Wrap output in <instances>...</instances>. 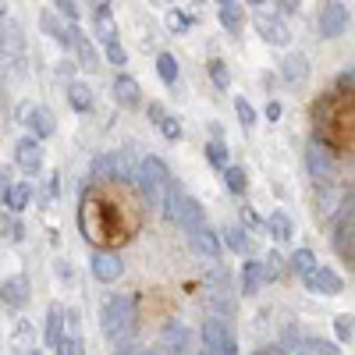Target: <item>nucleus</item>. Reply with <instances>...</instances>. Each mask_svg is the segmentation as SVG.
Masks as SVG:
<instances>
[{"label":"nucleus","instance_id":"1","mask_svg":"<svg viewBox=\"0 0 355 355\" xmlns=\"http://www.w3.org/2000/svg\"><path fill=\"white\" fill-rule=\"evenodd\" d=\"M103 334L117 352H135V306L125 295H114L103 306Z\"/></svg>","mask_w":355,"mask_h":355},{"label":"nucleus","instance_id":"2","mask_svg":"<svg viewBox=\"0 0 355 355\" xmlns=\"http://www.w3.org/2000/svg\"><path fill=\"white\" fill-rule=\"evenodd\" d=\"M202 345H206V352H214V355H234V352H239L234 331L227 327V320H220V316L202 323Z\"/></svg>","mask_w":355,"mask_h":355},{"label":"nucleus","instance_id":"3","mask_svg":"<svg viewBox=\"0 0 355 355\" xmlns=\"http://www.w3.org/2000/svg\"><path fill=\"white\" fill-rule=\"evenodd\" d=\"M306 167H309V174L316 178V182H334V174H338V164H334V157H331V150L323 142H313L309 150H306Z\"/></svg>","mask_w":355,"mask_h":355},{"label":"nucleus","instance_id":"4","mask_svg":"<svg viewBox=\"0 0 355 355\" xmlns=\"http://www.w3.org/2000/svg\"><path fill=\"white\" fill-rule=\"evenodd\" d=\"M302 277H306V291H313V295H341L345 291V281L334 270H327V266L313 263Z\"/></svg>","mask_w":355,"mask_h":355},{"label":"nucleus","instance_id":"5","mask_svg":"<svg viewBox=\"0 0 355 355\" xmlns=\"http://www.w3.org/2000/svg\"><path fill=\"white\" fill-rule=\"evenodd\" d=\"M167 220H174L178 227H185V231L199 227V224H202V202L192 199V196H182V192H178V199H174V206H171V217H167Z\"/></svg>","mask_w":355,"mask_h":355},{"label":"nucleus","instance_id":"6","mask_svg":"<svg viewBox=\"0 0 355 355\" xmlns=\"http://www.w3.org/2000/svg\"><path fill=\"white\" fill-rule=\"evenodd\" d=\"M320 36L323 40H334V36H341L345 33V25H348V8H341L338 0H331V4H323L320 8Z\"/></svg>","mask_w":355,"mask_h":355},{"label":"nucleus","instance_id":"7","mask_svg":"<svg viewBox=\"0 0 355 355\" xmlns=\"http://www.w3.org/2000/svg\"><path fill=\"white\" fill-rule=\"evenodd\" d=\"M252 25H256V33H259V40L263 43H270V46H288V40H291V33H288V25L281 21V18H274V15H256L252 18Z\"/></svg>","mask_w":355,"mask_h":355},{"label":"nucleus","instance_id":"8","mask_svg":"<svg viewBox=\"0 0 355 355\" xmlns=\"http://www.w3.org/2000/svg\"><path fill=\"white\" fill-rule=\"evenodd\" d=\"M89 270H93V277H96V281L110 284V281H117V277H121L125 263L117 259L114 252H93V256H89Z\"/></svg>","mask_w":355,"mask_h":355},{"label":"nucleus","instance_id":"9","mask_svg":"<svg viewBox=\"0 0 355 355\" xmlns=\"http://www.w3.org/2000/svg\"><path fill=\"white\" fill-rule=\"evenodd\" d=\"M15 160H18V167L25 171V174H36L40 167H43V146H40V139L33 135V139H21L18 146H15Z\"/></svg>","mask_w":355,"mask_h":355},{"label":"nucleus","instance_id":"10","mask_svg":"<svg viewBox=\"0 0 355 355\" xmlns=\"http://www.w3.org/2000/svg\"><path fill=\"white\" fill-rule=\"evenodd\" d=\"M57 352H64V355L82 352V323H78L75 309H64V327H61V345H57Z\"/></svg>","mask_w":355,"mask_h":355},{"label":"nucleus","instance_id":"11","mask_svg":"<svg viewBox=\"0 0 355 355\" xmlns=\"http://www.w3.org/2000/svg\"><path fill=\"white\" fill-rule=\"evenodd\" d=\"M114 100L121 103L125 110H135V107L142 103V89H139V82H135L132 75H117V78H114Z\"/></svg>","mask_w":355,"mask_h":355},{"label":"nucleus","instance_id":"12","mask_svg":"<svg viewBox=\"0 0 355 355\" xmlns=\"http://www.w3.org/2000/svg\"><path fill=\"white\" fill-rule=\"evenodd\" d=\"M189 239H192L196 256H206V259H217V256H220V242H217V234H214L210 227H206V224L192 227V231H189Z\"/></svg>","mask_w":355,"mask_h":355},{"label":"nucleus","instance_id":"13","mask_svg":"<svg viewBox=\"0 0 355 355\" xmlns=\"http://www.w3.org/2000/svg\"><path fill=\"white\" fill-rule=\"evenodd\" d=\"M0 302L8 309H21L28 302V277H11L0 284Z\"/></svg>","mask_w":355,"mask_h":355},{"label":"nucleus","instance_id":"14","mask_svg":"<svg viewBox=\"0 0 355 355\" xmlns=\"http://www.w3.org/2000/svg\"><path fill=\"white\" fill-rule=\"evenodd\" d=\"M334 249H338V256L341 259H348L352 263V202H348V210H341V217H338V231H334Z\"/></svg>","mask_w":355,"mask_h":355},{"label":"nucleus","instance_id":"15","mask_svg":"<svg viewBox=\"0 0 355 355\" xmlns=\"http://www.w3.org/2000/svg\"><path fill=\"white\" fill-rule=\"evenodd\" d=\"M281 78L291 82V85H302L309 78V64H306V57L302 53H288L284 61H281Z\"/></svg>","mask_w":355,"mask_h":355},{"label":"nucleus","instance_id":"16","mask_svg":"<svg viewBox=\"0 0 355 355\" xmlns=\"http://www.w3.org/2000/svg\"><path fill=\"white\" fill-rule=\"evenodd\" d=\"M21 114L28 117L25 125H33L36 139H50V135H53V114H50L46 107H25Z\"/></svg>","mask_w":355,"mask_h":355},{"label":"nucleus","instance_id":"17","mask_svg":"<svg viewBox=\"0 0 355 355\" xmlns=\"http://www.w3.org/2000/svg\"><path fill=\"white\" fill-rule=\"evenodd\" d=\"M185 345H189V331L182 323H167L164 334H160V348L164 352H185Z\"/></svg>","mask_w":355,"mask_h":355},{"label":"nucleus","instance_id":"18","mask_svg":"<svg viewBox=\"0 0 355 355\" xmlns=\"http://www.w3.org/2000/svg\"><path fill=\"white\" fill-rule=\"evenodd\" d=\"M61 327H64V309L50 306V313H46V345L53 352H57V345H61Z\"/></svg>","mask_w":355,"mask_h":355},{"label":"nucleus","instance_id":"19","mask_svg":"<svg viewBox=\"0 0 355 355\" xmlns=\"http://www.w3.org/2000/svg\"><path fill=\"white\" fill-rule=\"evenodd\" d=\"M68 100H71V107L78 114H85V110H93V89H89L85 82H71L68 85Z\"/></svg>","mask_w":355,"mask_h":355},{"label":"nucleus","instance_id":"20","mask_svg":"<svg viewBox=\"0 0 355 355\" xmlns=\"http://www.w3.org/2000/svg\"><path fill=\"white\" fill-rule=\"evenodd\" d=\"M266 231L274 234V242H291V234H295V224H291V217L288 214H274L270 220H266Z\"/></svg>","mask_w":355,"mask_h":355},{"label":"nucleus","instance_id":"21","mask_svg":"<svg viewBox=\"0 0 355 355\" xmlns=\"http://www.w3.org/2000/svg\"><path fill=\"white\" fill-rule=\"evenodd\" d=\"M28 196H33V189H28V185H8L4 189V206H8L11 214H21L25 206H28Z\"/></svg>","mask_w":355,"mask_h":355},{"label":"nucleus","instance_id":"22","mask_svg":"<svg viewBox=\"0 0 355 355\" xmlns=\"http://www.w3.org/2000/svg\"><path fill=\"white\" fill-rule=\"evenodd\" d=\"M263 281H266V277H263V266H259L256 259H252V263H245V274H242V295H256Z\"/></svg>","mask_w":355,"mask_h":355},{"label":"nucleus","instance_id":"23","mask_svg":"<svg viewBox=\"0 0 355 355\" xmlns=\"http://www.w3.org/2000/svg\"><path fill=\"white\" fill-rule=\"evenodd\" d=\"M220 25L227 28V33H234V36H239V28L245 25V15H242V8H234V4H220Z\"/></svg>","mask_w":355,"mask_h":355},{"label":"nucleus","instance_id":"24","mask_svg":"<svg viewBox=\"0 0 355 355\" xmlns=\"http://www.w3.org/2000/svg\"><path fill=\"white\" fill-rule=\"evenodd\" d=\"M220 171H224V185H227L234 196H242V192L249 189V178H245V171H242V167H227V164H224Z\"/></svg>","mask_w":355,"mask_h":355},{"label":"nucleus","instance_id":"25","mask_svg":"<svg viewBox=\"0 0 355 355\" xmlns=\"http://www.w3.org/2000/svg\"><path fill=\"white\" fill-rule=\"evenodd\" d=\"M0 239H8V242H21L25 239V227L18 217H8V210L0 214Z\"/></svg>","mask_w":355,"mask_h":355},{"label":"nucleus","instance_id":"26","mask_svg":"<svg viewBox=\"0 0 355 355\" xmlns=\"http://www.w3.org/2000/svg\"><path fill=\"white\" fill-rule=\"evenodd\" d=\"M75 50H78V64L82 68H96L100 64V57H96V46L89 43L82 33H78V40H75Z\"/></svg>","mask_w":355,"mask_h":355},{"label":"nucleus","instance_id":"27","mask_svg":"<svg viewBox=\"0 0 355 355\" xmlns=\"http://www.w3.org/2000/svg\"><path fill=\"white\" fill-rule=\"evenodd\" d=\"M259 266H263V277H266V281H277V277L284 274V256H281V252H266V259H263Z\"/></svg>","mask_w":355,"mask_h":355},{"label":"nucleus","instance_id":"28","mask_svg":"<svg viewBox=\"0 0 355 355\" xmlns=\"http://www.w3.org/2000/svg\"><path fill=\"white\" fill-rule=\"evenodd\" d=\"M157 71H160V78L167 82V85H178V61L171 53H160L157 57Z\"/></svg>","mask_w":355,"mask_h":355},{"label":"nucleus","instance_id":"29","mask_svg":"<svg viewBox=\"0 0 355 355\" xmlns=\"http://www.w3.org/2000/svg\"><path fill=\"white\" fill-rule=\"evenodd\" d=\"M288 266H291V274H306L309 266L316 263V256L309 252V249H299V252H291V259H284Z\"/></svg>","mask_w":355,"mask_h":355},{"label":"nucleus","instance_id":"30","mask_svg":"<svg viewBox=\"0 0 355 355\" xmlns=\"http://www.w3.org/2000/svg\"><path fill=\"white\" fill-rule=\"evenodd\" d=\"M157 125H160V132H164V139H167V142H178V139L185 135L182 121H178V117H171V114H164V117H160Z\"/></svg>","mask_w":355,"mask_h":355},{"label":"nucleus","instance_id":"31","mask_svg":"<svg viewBox=\"0 0 355 355\" xmlns=\"http://www.w3.org/2000/svg\"><path fill=\"white\" fill-rule=\"evenodd\" d=\"M224 242H227V249H234V252H245V249H249L245 231H242V227H234V224L224 231Z\"/></svg>","mask_w":355,"mask_h":355},{"label":"nucleus","instance_id":"32","mask_svg":"<svg viewBox=\"0 0 355 355\" xmlns=\"http://www.w3.org/2000/svg\"><path fill=\"white\" fill-rule=\"evenodd\" d=\"M206 160H210L214 167H224V164H227V146H224L220 139L206 142Z\"/></svg>","mask_w":355,"mask_h":355},{"label":"nucleus","instance_id":"33","mask_svg":"<svg viewBox=\"0 0 355 355\" xmlns=\"http://www.w3.org/2000/svg\"><path fill=\"white\" fill-rule=\"evenodd\" d=\"M291 352H323V355H334L338 348L331 345V341H316V338H306V341H299Z\"/></svg>","mask_w":355,"mask_h":355},{"label":"nucleus","instance_id":"34","mask_svg":"<svg viewBox=\"0 0 355 355\" xmlns=\"http://www.w3.org/2000/svg\"><path fill=\"white\" fill-rule=\"evenodd\" d=\"M96 33H100L103 43L117 40V28H114V21H110V11H100V18H96Z\"/></svg>","mask_w":355,"mask_h":355},{"label":"nucleus","instance_id":"35","mask_svg":"<svg viewBox=\"0 0 355 355\" xmlns=\"http://www.w3.org/2000/svg\"><path fill=\"white\" fill-rule=\"evenodd\" d=\"M234 110H239V121H242V128H252L256 125V110H252V103L249 100H234Z\"/></svg>","mask_w":355,"mask_h":355},{"label":"nucleus","instance_id":"36","mask_svg":"<svg viewBox=\"0 0 355 355\" xmlns=\"http://www.w3.org/2000/svg\"><path fill=\"white\" fill-rule=\"evenodd\" d=\"M107 61H110V64H117V68L128 64V53H125V46L117 43V40H110V43H107Z\"/></svg>","mask_w":355,"mask_h":355},{"label":"nucleus","instance_id":"37","mask_svg":"<svg viewBox=\"0 0 355 355\" xmlns=\"http://www.w3.org/2000/svg\"><path fill=\"white\" fill-rule=\"evenodd\" d=\"M189 15H182V11H167V28L171 33H189Z\"/></svg>","mask_w":355,"mask_h":355},{"label":"nucleus","instance_id":"38","mask_svg":"<svg viewBox=\"0 0 355 355\" xmlns=\"http://www.w3.org/2000/svg\"><path fill=\"white\" fill-rule=\"evenodd\" d=\"M210 75H214V82H217L220 89L231 85V75H227V64H224V61H210Z\"/></svg>","mask_w":355,"mask_h":355},{"label":"nucleus","instance_id":"39","mask_svg":"<svg viewBox=\"0 0 355 355\" xmlns=\"http://www.w3.org/2000/svg\"><path fill=\"white\" fill-rule=\"evenodd\" d=\"M57 11H61L68 21H78V4H75V0H57V4H53Z\"/></svg>","mask_w":355,"mask_h":355},{"label":"nucleus","instance_id":"40","mask_svg":"<svg viewBox=\"0 0 355 355\" xmlns=\"http://www.w3.org/2000/svg\"><path fill=\"white\" fill-rule=\"evenodd\" d=\"M334 331H338L341 341H352V316H338L334 320Z\"/></svg>","mask_w":355,"mask_h":355},{"label":"nucleus","instance_id":"41","mask_svg":"<svg viewBox=\"0 0 355 355\" xmlns=\"http://www.w3.org/2000/svg\"><path fill=\"white\" fill-rule=\"evenodd\" d=\"M352 85H355V75H352V68H348V71L338 75V89H341V93H352Z\"/></svg>","mask_w":355,"mask_h":355},{"label":"nucleus","instance_id":"42","mask_svg":"<svg viewBox=\"0 0 355 355\" xmlns=\"http://www.w3.org/2000/svg\"><path fill=\"white\" fill-rule=\"evenodd\" d=\"M281 114H284V107L274 100V103H266V121H281Z\"/></svg>","mask_w":355,"mask_h":355},{"label":"nucleus","instance_id":"43","mask_svg":"<svg viewBox=\"0 0 355 355\" xmlns=\"http://www.w3.org/2000/svg\"><path fill=\"white\" fill-rule=\"evenodd\" d=\"M299 4H302V0H277V8L284 15H295V11H299Z\"/></svg>","mask_w":355,"mask_h":355},{"label":"nucleus","instance_id":"44","mask_svg":"<svg viewBox=\"0 0 355 355\" xmlns=\"http://www.w3.org/2000/svg\"><path fill=\"white\" fill-rule=\"evenodd\" d=\"M164 114H167V110H164L160 103H150V121H153V125L160 121V117H164Z\"/></svg>","mask_w":355,"mask_h":355},{"label":"nucleus","instance_id":"45","mask_svg":"<svg viewBox=\"0 0 355 355\" xmlns=\"http://www.w3.org/2000/svg\"><path fill=\"white\" fill-rule=\"evenodd\" d=\"M8 185H11V171H8V167H0V192H4Z\"/></svg>","mask_w":355,"mask_h":355},{"label":"nucleus","instance_id":"46","mask_svg":"<svg viewBox=\"0 0 355 355\" xmlns=\"http://www.w3.org/2000/svg\"><path fill=\"white\" fill-rule=\"evenodd\" d=\"M89 4H93V8H96V15H100V11H110L114 0H89Z\"/></svg>","mask_w":355,"mask_h":355},{"label":"nucleus","instance_id":"47","mask_svg":"<svg viewBox=\"0 0 355 355\" xmlns=\"http://www.w3.org/2000/svg\"><path fill=\"white\" fill-rule=\"evenodd\" d=\"M57 71H61L64 78H71V75H75V64H71V61H64V64H61V68H57Z\"/></svg>","mask_w":355,"mask_h":355},{"label":"nucleus","instance_id":"48","mask_svg":"<svg viewBox=\"0 0 355 355\" xmlns=\"http://www.w3.org/2000/svg\"><path fill=\"white\" fill-rule=\"evenodd\" d=\"M249 4H252V8H263V4H266V0H249Z\"/></svg>","mask_w":355,"mask_h":355},{"label":"nucleus","instance_id":"49","mask_svg":"<svg viewBox=\"0 0 355 355\" xmlns=\"http://www.w3.org/2000/svg\"><path fill=\"white\" fill-rule=\"evenodd\" d=\"M220 4H234V0H220Z\"/></svg>","mask_w":355,"mask_h":355},{"label":"nucleus","instance_id":"50","mask_svg":"<svg viewBox=\"0 0 355 355\" xmlns=\"http://www.w3.org/2000/svg\"><path fill=\"white\" fill-rule=\"evenodd\" d=\"M196 4H202V0H196Z\"/></svg>","mask_w":355,"mask_h":355},{"label":"nucleus","instance_id":"51","mask_svg":"<svg viewBox=\"0 0 355 355\" xmlns=\"http://www.w3.org/2000/svg\"><path fill=\"white\" fill-rule=\"evenodd\" d=\"M167 4H171V0H167Z\"/></svg>","mask_w":355,"mask_h":355}]
</instances>
